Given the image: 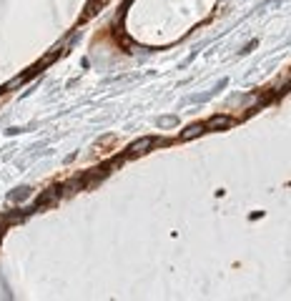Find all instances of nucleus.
<instances>
[{"instance_id":"f257e3e1","label":"nucleus","mask_w":291,"mask_h":301,"mask_svg":"<svg viewBox=\"0 0 291 301\" xmlns=\"http://www.w3.org/2000/svg\"><path fill=\"white\" fill-rule=\"evenodd\" d=\"M226 126H231L229 118H211L208 120V128H226Z\"/></svg>"},{"instance_id":"f03ea898","label":"nucleus","mask_w":291,"mask_h":301,"mask_svg":"<svg viewBox=\"0 0 291 301\" xmlns=\"http://www.w3.org/2000/svg\"><path fill=\"white\" fill-rule=\"evenodd\" d=\"M201 131H204V126H191V128H188V131L183 133V138H191V136H199Z\"/></svg>"}]
</instances>
